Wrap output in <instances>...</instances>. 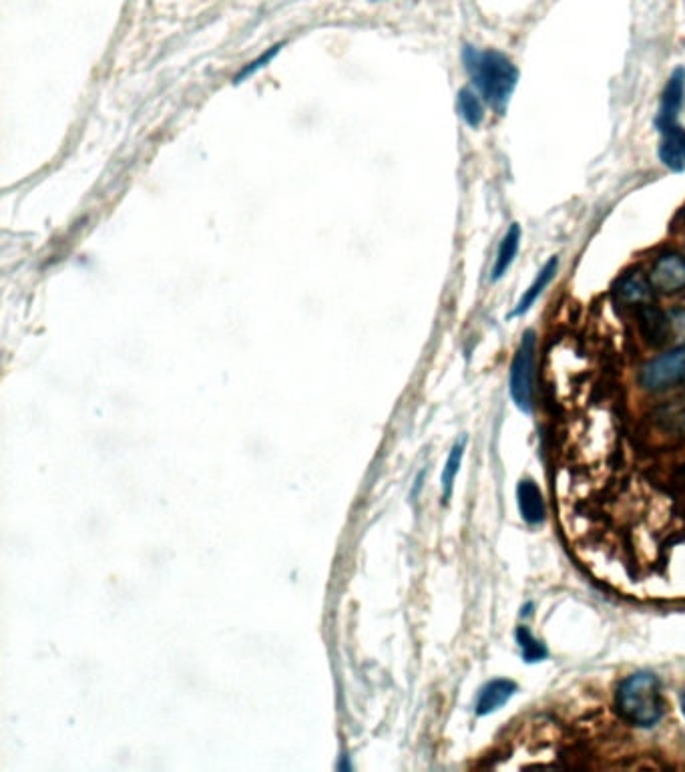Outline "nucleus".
I'll list each match as a JSON object with an SVG mask.
<instances>
[{
    "mask_svg": "<svg viewBox=\"0 0 685 772\" xmlns=\"http://www.w3.org/2000/svg\"><path fill=\"white\" fill-rule=\"evenodd\" d=\"M463 61L485 101L503 113L519 83V71L513 61L501 51H481L469 45L463 51Z\"/></svg>",
    "mask_w": 685,
    "mask_h": 772,
    "instance_id": "obj_1",
    "label": "nucleus"
},
{
    "mask_svg": "<svg viewBox=\"0 0 685 772\" xmlns=\"http://www.w3.org/2000/svg\"><path fill=\"white\" fill-rule=\"evenodd\" d=\"M617 710L635 726H655L663 716V696L657 676L651 672L627 676L617 690Z\"/></svg>",
    "mask_w": 685,
    "mask_h": 772,
    "instance_id": "obj_2",
    "label": "nucleus"
},
{
    "mask_svg": "<svg viewBox=\"0 0 685 772\" xmlns=\"http://www.w3.org/2000/svg\"><path fill=\"white\" fill-rule=\"evenodd\" d=\"M535 354L537 336L533 330L523 334L519 350L511 366V397L523 413H533L535 399Z\"/></svg>",
    "mask_w": 685,
    "mask_h": 772,
    "instance_id": "obj_3",
    "label": "nucleus"
},
{
    "mask_svg": "<svg viewBox=\"0 0 685 772\" xmlns=\"http://www.w3.org/2000/svg\"><path fill=\"white\" fill-rule=\"evenodd\" d=\"M685 380V344L653 358L641 368L639 382L647 391H665Z\"/></svg>",
    "mask_w": 685,
    "mask_h": 772,
    "instance_id": "obj_4",
    "label": "nucleus"
},
{
    "mask_svg": "<svg viewBox=\"0 0 685 772\" xmlns=\"http://www.w3.org/2000/svg\"><path fill=\"white\" fill-rule=\"evenodd\" d=\"M649 282L651 288L661 294H677L685 290V258L675 252L661 254L651 268Z\"/></svg>",
    "mask_w": 685,
    "mask_h": 772,
    "instance_id": "obj_5",
    "label": "nucleus"
},
{
    "mask_svg": "<svg viewBox=\"0 0 685 772\" xmlns=\"http://www.w3.org/2000/svg\"><path fill=\"white\" fill-rule=\"evenodd\" d=\"M683 99H685V71L675 69L671 73L665 89H663V95H661V105H659V113L655 119L657 129L671 125V123H677V115L683 107Z\"/></svg>",
    "mask_w": 685,
    "mask_h": 772,
    "instance_id": "obj_6",
    "label": "nucleus"
},
{
    "mask_svg": "<svg viewBox=\"0 0 685 772\" xmlns=\"http://www.w3.org/2000/svg\"><path fill=\"white\" fill-rule=\"evenodd\" d=\"M659 159L671 171H685V129L677 123L659 129Z\"/></svg>",
    "mask_w": 685,
    "mask_h": 772,
    "instance_id": "obj_7",
    "label": "nucleus"
},
{
    "mask_svg": "<svg viewBox=\"0 0 685 772\" xmlns=\"http://www.w3.org/2000/svg\"><path fill=\"white\" fill-rule=\"evenodd\" d=\"M517 692V684L513 680H507V678H497V680H491L489 684H485L479 692V698H477V714L479 716H489L497 710H501Z\"/></svg>",
    "mask_w": 685,
    "mask_h": 772,
    "instance_id": "obj_8",
    "label": "nucleus"
},
{
    "mask_svg": "<svg viewBox=\"0 0 685 772\" xmlns=\"http://www.w3.org/2000/svg\"><path fill=\"white\" fill-rule=\"evenodd\" d=\"M637 322H639V330L643 334V338L651 344V346H659L667 340V336L671 334V326H669V318L665 312H661L657 306H651V304H641L637 308Z\"/></svg>",
    "mask_w": 685,
    "mask_h": 772,
    "instance_id": "obj_9",
    "label": "nucleus"
},
{
    "mask_svg": "<svg viewBox=\"0 0 685 772\" xmlns=\"http://www.w3.org/2000/svg\"><path fill=\"white\" fill-rule=\"evenodd\" d=\"M517 499H519L521 515L527 523L537 525L545 519V499L535 481L521 479L517 487Z\"/></svg>",
    "mask_w": 685,
    "mask_h": 772,
    "instance_id": "obj_10",
    "label": "nucleus"
},
{
    "mask_svg": "<svg viewBox=\"0 0 685 772\" xmlns=\"http://www.w3.org/2000/svg\"><path fill=\"white\" fill-rule=\"evenodd\" d=\"M557 268H559V260L553 256V258L539 270V274L535 276L533 284L525 290V294L521 296V300L517 302V306H515V310H513V316H523V314H527V312L533 308V304L539 300V296L543 294V290L553 282V278H555V274H557Z\"/></svg>",
    "mask_w": 685,
    "mask_h": 772,
    "instance_id": "obj_11",
    "label": "nucleus"
},
{
    "mask_svg": "<svg viewBox=\"0 0 685 772\" xmlns=\"http://www.w3.org/2000/svg\"><path fill=\"white\" fill-rule=\"evenodd\" d=\"M519 246H521V226L513 224L501 240L497 260L493 266V280H501L509 272V268L513 266V262L519 254Z\"/></svg>",
    "mask_w": 685,
    "mask_h": 772,
    "instance_id": "obj_12",
    "label": "nucleus"
},
{
    "mask_svg": "<svg viewBox=\"0 0 685 772\" xmlns=\"http://www.w3.org/2000/svg\"><path fill=\"white\" fill-rule=\"evenodd\" d=\"M465 449H467V437H461L459 441L452 445V449H450V453L446 457V463H444V469H442V475H440L442 503H448V499L452 497L454 481H456V475H459V471H461Z\"/></svg>",
    "mask_w": 685,
    "mask_h": 772,
    "instance_id": "obj_13",
    "label": "nucleus"
},
{
    "mask_svg": "<svg viewBox=\"0 0 685 772\" xmlns=\"http://www.w3.org/2000/svg\"><path fill=\"white\" fill-rule=\"evenodd\" d=\"M651 290V282L649 278H645L641 272H633V274H627L625 278H621L619 282V296L621 300L629 302V304H637V302H643L649 298V292Z\"/></svg>",
    "mask_w": 685,
    "mask_h": 772,
    "instance_id": "obj_14",
    "label": "nucleus"
},
{
    "mask_svg": "<svg viewBox=\"0 0 685 772\" xmlns=\"http://www.w3.org/2000/svg\"><path fill=\"white\" fill-rule=\"evenodd\" d=\"M456 107H459V113L465 119V123L471 125L473 129H477L485 121L483 103L473 89H463L459 93V103H456Z\"/></svg>",
    "mask_w": 685,
    "mask_h": 772,
    "instance_id": "obj_15",
    "label": "nucleus"
},
{
    "mask_svg": "<svg viewBox=\"0 0 685 772\" xmlns=\"http://www.w3.org/2000/svg\"><path fill=\"white\" fill-rule=\"evenodd\" d=\"M515 636H517V644H519V648H521L523 660H525L527 664L543 662V660L549 656L545 644L539 642V640L531 634V630H529L527 626L517 628V634H515Z\"/></svg>",
    "mask_w": 685,
    "mask_h": 772,
    "instance_id": "obj_16",
    "label": "nucleus"
},
{
    "mask_svg": "<svg viewBox=\"0 0 685 772\" xmlns=\"http://www.w3.org/2000/svg\"><path fill=\"white\" fill-rule=\"evenodd\" d=\"M282 47H284V43H278V45H274V47H270L266 53H262L258 59H254L252 63H248L236 77H234V83H242V81H246L248 77H252L256 71H260V69H264L272 59H276L278 55H280V51H282Z\"/></svg>",
    "mask_w": 685,
    "mask_h": 772,
    "instance_id": "obj_17",
    "label": "nucleus"
},
{
    "mask_svg": "<svg viewBox=\"0 0 685 772\" xmlns=\"http://www.w3.org/2000/svg\"><path fill=\"white\" fill-rule=\"evenodd\" d=\"M669 318V326H671V334L675 338H681L685 340V308H675L667 314Z\"/></svg>",
    "mask_w": 685,
    "mask_h": 772,
    "instance_id": "obj_18",
    "label": "nucleus"
},
{
    "mask_svg": "<svg viewBox=\"0 0 685 772\" xmlns=\"http://www.w3.org/2000/svg\"><path fill=\"white\" fill-rule=\"evenodd\" d=\"M424 475H426V471H420V475L416 477V483H414V487H412V497H416V493L420 491V487H422V479H424Z\"/></svg>",
    "mask_w": 685,
    "mask_h": 772,
    "instance_id": "obj_19",
    "label": "nucleus"
},
{
    "mask_svg": "<svg viewBox=\"0 0 685 772\" xmlns=\"http://www.w3.org/2000/svg\"><path fill=\"white\" fill-rule=\"evenodd\" d=\"M350 768H352V764L348 762V754H344L342 760L338 762V770H350Z\"/></svg>",
    "mask_w": 685,
    "mask_h": 772,
    "instance_id": "obj_20",
    "label": "nucleus"
},
{
    "mask_svg": "<svg viewBox=\"0 0 685 772\" xmlns=\"http://www.w3.org/2000/svg\"><path fill=\"white\" fill-rule=\"evenodd\" d=\"M679 704H681V712H683V716H685V692H681V696H679Z\"/></svg>",
    "mask_w": 685,
    "mask_h": 772,
    "instance_id": "obj_21",
    "label": "nucleus"
},
{
    "mask_svg": "<svg viewBox=\"0 0 685 772\" xmlns=\"http://www.w3.org/2000/svg\"><path fill=\"white\" fill-rule=\"evenodd\" d=\"M683 222H685V210H683Z\"/></svg>",
    "mask_w": 685,
    "mask_h": 772,
    "instance_id": "obj_22",
    "label": "nucleus"
},
{
    "mask_svg": "<svg viewBox=\"0 0 685 772\" xmlns=\"http://www.w3.org/2000/svg\"><path fill=\"white\" fill-rule=\"evenodd\" d=\"M372 3H378V0H372Z\"/></svg>",
    "mask_w": 685,
    "mask_h": 772,
    "instance_id": "obj_23",
    "label": "nucleus"
}]
</instances>
